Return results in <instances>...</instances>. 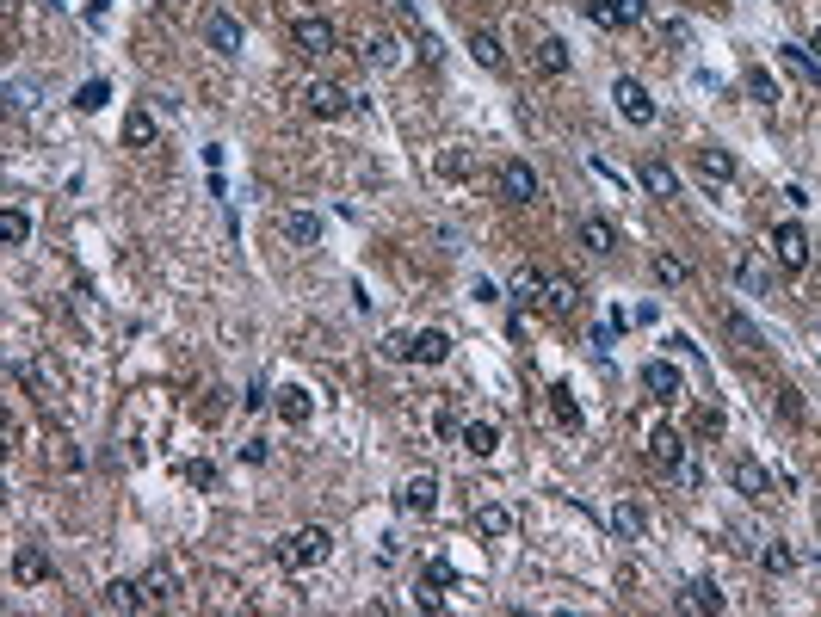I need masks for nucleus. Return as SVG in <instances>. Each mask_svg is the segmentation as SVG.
<instances>
[{"instance_id": "obj_1", "label": "nucleus", "mask_w": 821, "mask_h": 617, "mask_svg": "<svg viewBox=\"0 0 821 617\" xmlns=\"http://www.w3.org/2000/svg\"><path fill=\"white\" fill-rule=\"evenodd\" d=\"M328 556H334V531L328 525H303V531L284 537V550H278L284 568H321Z\"/></svg>"}, {"instance_id": "obj_2", "label": "nucleus", "mask_w": 821, "mask_h": 617, "mask_svg": "<svg viewBox=\"0 0 821 617\" xmlns=\"http://www.w3.org/2000/svg\"><path fill=\"white\" fill-rule=\"evenodd\" d=\"M766 247H772V260L784 266V272H809V229L803 223H772V235H766Z\"/></svg>"}, {"instance_id": "obj_3", "label": "nucleus", "mask_w": 821, "mask_h": 617, "mask_svg": "<svg viewBox=\"0 0 821 617\" xmlns=\"http://www.w3.org/2000/svg\"><path fill=\"white\" fill-rule=\"evenodd\" d=\"M612 105H618V118L636 124V130L655 124V99H649V87H642L636 75H618V81H612Z\"/></svg>"}, {"instance_id": "obj_4", "label": "nucleus", "mask_w": 821, "mask_h": 617, "mask_svg": "<svg viewBox=\"0 0 821 617\" xmlns=\"http://www.w3.org/2000/svg\"><path fill=\"white\" fill-rule=\"evenodd\" d=\"M291 44H297V56H328V50H340V31L328 13H303L291 25Z\"/></svg>"}, {"instance_id": "obj_5", "label": "nucleus", "mask_w": 821, "mask_h": 617, "mask_svg": "<svg viewBox=\"0 0 821 617\" xmlns=\"http://www.w3.org/2000/svg\"><path fill=\"white\" fill-rule=\"evenodd\" d=\"M692 173H698V186L710 198H723L735 186V155L729 149H692Z\"/></svg>"}, {"instance_id": "obj_6", "label": "nucleus", "mask_w": 821, "mask_h": 617, "mask_svg": "<svg viewBox=\"0 0 821 617\" xmlns=\"http://www.w3.org/2000/svg\"><path fill=\"white\" fill-rule=\"evenodd\" d=\"M649 463L661 469V476H680V469L692 463V445H686V432H673V426H655V432H649Z\"/></svg>"}, {"instance_id": "obj_7", "label": "nucleus", "mask_w": 821, "mask_h": 617, "mask_svg": "<svg viewBox=\"0 0 821 617\" xmlns=\"http://www.w3.org/2000/svg\"><path fill=\"white\" fill-rule=\"evenodd\" d=\"M241 44H247V31H241V19L235 13H204V50L210 56H241Z\"/></svg>"}, {"instance_id": "obj_8", "label": "nucleus", "mask_w": 821, "mask_h": 617, "mask_svg": "<svg viewBox=\"0 0 821 617\" xmlns=\"http://www.w3.org/2000/svg\"><path fill=\"white\" fill-rule=\"evenodd\" d=\"M396 500H402V513H408V519H433V513H439V476H433V469H420V476L402 482Z\"/></svg>"}, {"instance_id": "obj_9", "label": "nucleus", "mask_w": 821, "mask_h": 617, "mask_svg": "<svg viewBox=\"0 0 821 617\" xmlns=\"http://www.w3.org/2000/svg\"><path fill=\"white\" fill-rule=\"evenodd\" d=\"M587 19L599 31H630V25L649 19V7H642V0H587Z\"/></svg>"}, {"instance_id": "obj_10", "label": "nucleus", "mask_w": 821, "mask_h": 617, "mask_svg": "<svg viewBox=\"0 0 821 617\" xmlns=\"http://www.w3.org/2000/svg\"><path fill=\"white\" fill-rule=\"evenodd\" d=\"M729 482H735L741 500H754V506L772 500V469H766L760 457H735V463H729Z\"/></svg>"}, {"instance_id": "obj_11", "label": "nucleus", "mask_w": 821, "mask_h": 617, "mask_svg": "<svg viewBox=\"0 0 821 617\" xmlns=\"http://www.w3.org/2000/svg\"><path fill=\"white\" fill-rule=\"evenodd\" d=\"M642 389H649L655 402H680V395H686V371L673 365V358H649V365H642Z\"/></svg>"}, {"instance_id": "obj_12", "label": "nucleus", "mask_w": 821, "mask_h": 617, "mask_svg": "<svg viewBox=\"0 0 821 617\" xmlns=\"http://www.w3.org/2000/svg\"><path fill=\"white\" fill-rule=\"evenodd\" d=\"M303 105H309V118H328V124H334V118L352 112V93L334 87V81H309V87H303Z\"/></svg>"}, {"instance_id": "obj_13", "label": "nucleus", "mask_w": 821, "mask_h": 617, "mask_svg": "<svg viewBox=\"0 0 821 617\" xmlns=\"http://www.w3.org/2000/svg\"><path fill=\"white\" fill-rule=\"evenodd\" d=\"M538 192H544L538 167H525V161H507V167H501V198H507V204H538Z\"/></svg>"}, {"instance_id": "obj_14", "label": "nucleus", "mask_w": 821, "mask_h": 617, "mask_svg": "<svg viewBox=\"0 0 821 617\" xmlns=\"http://www.w3.org/2000/svg\"><path fill=\"white\" fill-rule=\"evenodd\" d=\"M445 358H451V334H445V328L408 334V365H445Z\"/></svg>"}, {"instance_id": "obj_15", "label": "nucleus", "mask_w": 821, "mask_h": 617, "mask_svg": "<svg viewBox=\"0 0 821 617\" xmlns=\"http://www.w3.org/2000/svg\"><path fill=\"white\" fill-rule=\"evenodd\" d=\"M457 445L470 457H494V451H501V420H463L457 426Z\"/></svg>"}, {"instance_id": "obj_16", "label": "nucleus", "mask_w": 821, "mask_h": 617, "mask_svg": "<svg viewBox=\"0 0 821 617\" xmlns=\"http://www.w3.org/2000/svg\"><path fill=\"white\" fill-rule=\"evenodd\" d=\"M272 408H278V420H284V426H309V420H315V395H309V389H297V383H284V389L272 395Z\"/></svg>"}, {"instance_id": "obj_17", "label": "nucleus", "mask_w": 821, "mask_h": 617, "mask_svg": "<svg viewBox=\"0 0 821 617\" xmlns=\"http://www.w3.org/2000/svg\"><path fill=\"white\" fill-rule=\"evenodd\" d=\"M575 241L593 253V260H605V253H618V229L605 223V216H581V223H575Z\"/></svg>"}, {"instance_id": "obj_18", "label": "nucleus", "mask_w": 821, "mask_h": 617, "mask_svg": "<svg viewBox=\"0 0 821 617\" xmlns=\"http://www.w3.org/2000/svg\"><path fill=\"white\" fill-rule=\"evenodd\" d=\"M673 605H680V611H698V617H723V593L710 587V580H686V587L673 593Z\"/></svg>"}, {"instance_id": "obj_19", "label": "nucleus", "mask_w": 821, "mask_h": 617, "mask_svg": "<svg viewBox=\"0 0 821 617\" xmlns=\"http://www.w3.org/2000/svg\"><path fill=\"white\" fill-rule=\"evenodd\" d=\"M531 62H538V75L562 81L568 68H575V50H568V38H538V50H531Z\"/></svg>"}, {"instance_id": "obj_20", "label": "nucleus", "mask_w": 821, "mask_h": 617, "mask_svg": "<svg viewBox=\"0 0 821 617\" xmlns=\"http://www.w3.org/2000/svg\"><path fill=\"white\" fill-rule=\"evenodd\" d=\"M278 235L291 241V247H315V241H321V216H315V210H284V216H278Z\"/></svg>"}, {"instance_id": "obj_21", "label": "nucleus", "mask_w": 821, "mask_h": 617, "mask_svg": "<svg viewBox=\"0 0 821 617\" xmlns=\"http://www.w3.org/2000/svg\"><path fill=\"white\" fill-rule=\"evenodd\" d=\"M605 519H612V531H618L624 543H642V537H649V513H642L636 500H612V513H605Z\"/></svg>"}, {"instance_id": "obj_22", "label": "nucleus", "mask_w": 821, "mask_h": 617, "mask_svg": "<svg viewBox=\"0 0 821 617\" xmlns=\"http://www.w3.org/2000/svg\"><path fill=\"white\" fill-rule=\"evenodd\" d=\"M735 284L747 290V297H772V266L760 260V253H741V260H735Z\"/></svg>"}, {"instance_id": "obj_23", "label": "nucleus", "mask_w": 821, "mask_h": 617, "mask_svg": "<svg viewBox=\"0 0 821 617\" xmlns=\"http://www.w3.org/2000/svg\"><path fill=\"white\" fill-rule=\"evenodd\" d=\"M155 136H161L155 112H149V105H130V118H124V149H155Z\"/></svg>"}, {"instance_id": "obj_24", "label": "nucleus", "mask_w": 821, "mask_h": 617, "mask_svg": "<svg viewBox=\"0 0 821 617\" xmlns=\"http://www.w3.org/2000/svg\"><path fill=\"white\" fill-rule=\"evenodd\" d=\"M642 192L649 198H680V173H673V161H642Z\"/></svg>"}, {"instance_id": "obj_25", "label": "nucleus", "mask_w": 821, "mask_h": 617, "mask_svg": "<svg viewBox=\"0 0 821 617\" xmlns=\"http://www.w3.org/2000/svg\"><path fill=\"white\" fill-rule=\"evenodd\" d=\"M142 599H149V605H173V599H180V580H173L167 562H155L149 574H142Z\"/></svg>"}, {"instance_id": "obj_26", "label": "nucleus", "mask_w": 821, "mask_h": 617, "mask_svg": "<svg viewBox=\"0 0 821 617\" xmlns=\"http://www.w3.org/2000/svg\"><path fill=\"white\" fill-rule=\"evenodd\" d=\"M13 574L25 580V587H38V580H50L56 568H50V556L38 550V543H25V550H13Z\"/></svg>"}, {"instance_id": "obj_27", "label": "nucleus", "mask_w": 821, "mask_h": 617, "mask_svg": "<svg viewBox=\"0 0 821 617\" xmlns=\"http://www.w3.org/2000/svg\"><path fill=\"white\" fill-rule=\"evenodd\" d=\"M550 414H556L562 432H581V426H587V414H581V402H575V389H568V383L550 389Z\"/></svg>"}, {"instance_id": "obj_28", "label": "nucleus", "mask_w": 821, "mask_h": 617, "mask_svg": "<svg viewBox=\"0 0 821 617\" xmlns=\"http://www.w3.org/2000/svg\"><path fill=\"white\" fill-rule=\"evenodd\" d=\"M359 56H365V68H396V62H402V44L389 38V31H371V38L359 44Z\"/></svg>"}, {"instance_id": "obj_29", "label": "nucleus", "mask_w": 821, "mask_h": 617, "mask_svg": "<svg viewBox=\"0 0 821 617\" xmlns=\"http://www.w3.org/2000/svg\"><path fill=\"white\" fill-rule=\"evenodd\" d=\"M99 605L105 611H142L149 599H142V580H112V587L99 593Z\"/></svg>"}, {"instance_id": "obj_30", "label": "nucleus", "mask_w": 821, "mask_h": 617, "mask_svg": "<svg viewBox=\"0 0 821 617\" xmlns=\"http://www.w3.org/2000/svg\"><path fill=\"white\" fill-rule=\"evenodd\" d=\"M476 531H482V537H507V531H513V506L482 500V506H476Z\"/></svg>"}, {"instance_id": "obj_31", "label": "nucleus", "mask_w": 821, "mask_h": 617, "mask_svg": "<svg viewBox=\"0 0 821 617\" xmlns=\"http://www.w3.org/2000/svg\"><path fill=\"white\" fill-rule=\"evenodd\" d=\"M470 56H476L482 68H494V75H501V68H507V50H501V38H494L488 25H482V31H470Z\"/></svg>"}, {"instance_id": "obj_32", "label": "nucleus", "mask_w": 821, "mask_h": 617, "mask_svg": "<svg viewBox=\"0 0 821 617\" xmlns=\"http://www.w3.org/2000/svg\"><path fill=\"white\" fill-rule=\"evenodd\" d=\"M723 328H729V340H735L741 352H760V346H766V334H760V328H754V321H747L741 309H723Z\"/></svg>"}, {"instance_id": "obj_33", "label": "nucleus", "mask_w": 821, "mask_h": 617, "mask_svg": "<svg viewBox=\"0 0 821 617\" xmlns=\"http://www.w3.org/2000/svg\"><path fill=\"white\" fill-rule=\"evenodd\" d=\"M513 303H519V309L544 303V272H538V266H519V272H513Z\"/></svg>"}, {"instance_id": "obj_34", "label": "nucleus", "mask_w": 821, "mask_h": 617, "mask_svg": "<svg viewBox=\"0 0 821 617\" xmlns=\"http://www.w3.org/2000/svg\"><path fill=\"white\" fill-rule=\"evenodd\" d=\"M581 303V284H568V278H544V309L550 315H568Z\"/></svg>"}, {"instance_id": "obj_35", "label": "nucleus", "mask_w": 821, "mask_h": 617, "mask_svg": "<svg viewBox=\"0 0 821 617\" xmlns=\"http://www.w3.org/2000/svg\"><path fill=\"white\" fill-rule=\"evenodd\" d=\"M655 278H661L667 290H686V284H692V266L680 260V253H655Z\"/></svg>"}, {"instance_id": "obj_36", "label": "nucleus", "mask_w": 821, "mask_h": 617, "mask_svg": "<svg viewBox=\"0 0 821 617\" xmlns=\"http://www.w3.org/2000/svg\"><path fill=\"white\" fill-rule=\"evenodd\" d=\"M778 56H784V68H791V75H803L809 87H821V62H815L809 50H797V44H784Z\"/></svg>"}, {"instance_id": "obj_37", "label": "nucleus", "mask_w": 821, "mask_h": 617, "mask_svg": "<svg viewBox=\"0 0 821 617\" xmlns=\"http://www.w3.org/2000/svg\"><path fill=\"white\" fill-rule=\"evenodd\" d=\"M760 568H766V574H791V568H797V550H791V543H778V537H772L766 550H760Z\"/></svg>"}, {"instance_id": "obj_38", "label": "nucleus", "mask_w": 821, "mask_h": 617, "mask_svg": "<svg viewBox=\"0 0 821 617\" xmlns=\"http://www.w3.org/2000/svg\"><path fill=\"white\" fill-rule=\"evenodd\" d=\"M741 87H747V99H754V105H778V81L766 75V68H747Z\"/></svg>"}, {"instance_id": "obj_39", "label": "nucleus", "mask_w": 821, "mask_h": 617, "mask_svg": "<svg viewBox=\"0 0 821 617\" xmlns=\"http://www.w3.org/2000/svg\"><path fill=\"white\" fill-rule=\"evenodd\" d=\"M420 580H426V587H457V562L451 556H426Z\"/></svg>"}, {"instance_id": "obj_40", "label": "nucleus", "mask_w": 821, "mask_h": 617, "mask_svg": "<svg viewBox=\"0 0 821 617\" xmlns=\"http://www.w3.org/2000/svg\"><path fill=\"white\" fill-rule=\"evenodd\" d=\"M180 476H186L192 488H204V494H210V488H217V463H204V457H186V463H180Z\"/></svg>"}, {"instance_id": "obj_41", "label": "nucleus", "mask_w": 821, "mask_h": 617, "mask_svg": "<svg viewBox=\"0 0 821 617\" xmlns=\"http://www.w3.org/2000/svg\"><path fill=\"white\" fill-rule=\"evenodd\" d=\"M0 235H7V247H25V241H31V216H25V210H7V216H0Z\"/></svg>"}, {"instance_id": "obj_42", "label": "nucleus", "mask_w": 821, "mask_h": 617, "mask_svg": "<svg viewBox=\"0 0 821 617\" xmlns=\"http://www.w3.org/2000/svg\"><path fill=\"white\" fill-rule=\"evenodd\" d=\"M105 99H112V87H105V81H87V87L75 93V112H99Z\"/></svg>"}, {"instance_id": "obj_43", "label": "nucleus", "mask_w": 821, "mask_h": 617, "mask_svg": "<svg viewBox=\"0 0 821 617\" xmlns=\"http://www.w3.org/2000/svg\"><path fill=\"white\" fill-rule=\"evenodd\" d=\"M7 105H13V112H31V105H38V81H7Z\"/></svg>"}, {"instance_id": "obj_44", "label": "nucleus", "mask_w": 821, "mask_h": 617, "mask_svg": "<svg viewBox=\"0 0 821 617\" xmlns=\"http://www.w3.org/2000/svg\"><path fill=\"white\" fill-rule=\"evenodd\" d=\"M414 605H420V611H445V587H426V580H420V593H414Z\"/></svg>"}, {"instance_id": "obj_45", "label": "nucleus", "mask_w": 821, "mask_h": 617, "mask_svg": "<svg viewBox=\"0 0 821 617\" xmlns=\"http://www.w3.org/2000/svg\"><path fill=\"white\" fill-rule=\"evenodd\" d=\"M396 556H402V537H396V531H389V537H377V562L389 568V562H396Z\"/></svg>"}, {"instance_id": "obj_46", "label": "nucleus", "mask_w": 821, "mask_h": 617, "mask_svg": "<svg viewBox=\"0 0 821 617\" xmlns=\"http://www.w3.org/2000/svg\"><path fill=\"white\" fill-rule=\"evenodd\" d=\"M414 50H420V56H426V62H439V56H445V44H439V38H433V31H420V38H414Z\"/></svg>"}, {"instance_id": "obj_47", "label": "nucleus", "mask_w": 821, "mask_h": 617, "mask_svg": "<svg viewBox=\"0 0 821 617\" xmlns=\"http://www.w3.org/2000/svg\"><path fill=\"white\" fill-rule=\"evenodd\" d=\"M778 408H784V420H803V402H797V389H778Z\"/></svg>"}, {"instance_id": "obj_48", "label": "nucleus", "mask_w": 821, "mask_h": 617, "mask_svg": "<svg viewBox=\"0 0 821 617\" xmlns=\"http://www.w3.org/2000/svg\"><path fill=\"white\" fill-rule=\"evenodd\" d=\"M383 358H408V334H389V340H383Z\"/></svg>"}, {"instance_id": "obj_49", "label": "nucleus", "mask_w": 821, "mask_h": 617, "mask_svg": "<svg viewBox=\"0 0 821 617\" xmlns=\"http://www.w3.org/2000/svg\"><path fill=\"white\" fill-rule=\"evenodd\" d=\"M241 463H266V439H247V445H241Z\"/></svg>"}, {"instance_id": "obj_50", "label": "nucleus", "mask_w": 821, "mask_h": 617, "mask_svg": "<svg viewBox=\"0 0 821 617\" xmlns=\"http://www.w3.org/2000/svg\"><path fill=\"white\" fill-rule=\"evenodd\" d=\"M112 13V0H87V19H105Z\"/></svg>"}, {"instance_id": "obj_51", "label": "nucleus", "mask_w": 821, "mask_h": 617, "mask_svg": "<svg viewBox=\"0 0 821 617\" xmlns=\"http://www.w3.org/2000/svg\"><path fill=\"white\" fill-rule=\"evenodd\" d=\"M803 50H809V56H815V62H821V25H815V31H809V44H803Z\"/></svg>"}]
</instances>
